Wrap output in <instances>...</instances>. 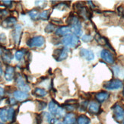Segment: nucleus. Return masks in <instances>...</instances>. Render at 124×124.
Instances as JSON below:
<instances>
[{
  "label": "nucleus",
  "mask_w": 124,
  "mask_h": 124,
  "mask_svg": "<svg viewBox=\"0 0 124 124\" xmlns=\"http://www.w3.org/2000/svg\"><path fill=\"white\" fill-rule=\"evenodd\" d=\"M45 44V38L43 36H34L27 41V45L30 48L42 47Z\"/></svg>",
  "instance_id": "obj_4"
},
{
  "label": "nucleus",
  "mask_w": 124,
  "mask_h": 124,
  "mask_svg": "<svg viewBox=\"0 0 124 124\" xmlns=\"http://www.w3.org/2000/svg\"><path fill=\"white\" fill-rule=\"evenodd\" d=\"M123 95H124V88H123Z\"/></svg>",
  "instance_id": "obj_39"
},
{
  "label": "nucleus",
  "mask_w": 124,
  "mask_h": 124,
  "mask_svg": "<svg viewBox=\"0 0 124 124\" xmlns=\"http://www.w3.org/2000/svg\"><path fill=\"white\" fill-rule=\"evenodd\" d=\"M43 115L44 116V118L46 119V121L49 123V124H53L55 123L56 120L54 117H53L52 114H50V113H47V112H44L43 113Z\"/></svg>",
  "instance_id": "obj_21"
},
{
  "label": "nucleus",
  "mask_w": 124,
  "mask_h": 124,
  "mask_svg": "<svg viewBox=\"0 0 124 124\" xmlns=\"http://www.w3.org/2000/svg\"><path fill=\"white\" fill-rule=\"evenodd\" d=\"M62 44L66 47L69 46L71 48H74L79 44V40L78 37L75 34H69L63 37V39L62 40Z\"/></svg>",
  "instance_id": "obj_3"
},
{
  "label": "nucleus",
  "mask_w": 124,
  "mask_h": 124,
  "mask_svg": "<svg viewBox=\"0 0 124 124\" xmlns=\"http://www.w3.org/2000/svg\"><path fill=\"white\" fill-rule=\"evenodd\" d=\"M39 110H44L45 107H46V104L45 102H43V101H40L39 102Z\"/></svg>",
  "instance_id": "obj_34"
},
{
  "label": "nucleus",
  "mask_w": 124,
  "mask_h": 124,
  "mask_svg": "<svg viewBox=\"0 0 124 124\" xmlns=\"http://www.w3.org/2000/svg\"><path fill=\"white\" fill-rule=\"evenodd\" d=\"M2 2L3 3L4 5H5V6H7L8 8L12 7V1H2Z\"/></svg>",
  "instance_id": "obj_33"
},
{
  "label": "nucleus",
  "mask_w": 124,
  "mask_h": 124,
  "mask_svg": "<svg viewBox=\"0 0 124 124\" xmlns=\"http://www.w3.org/2000/svg\"><path fill=\"white\" fill-rule=\"evenodd\" d=\"M77 121L76 116L73 113H69L64 116V123L65 124H75Z\"/></svg>",
  "instance_id": "obj_17"
},
{
  "label": "nucleus",
  "mask_w": 124,
  "mask_h": 124,
  "mask_svg": "<svg viewBox=\"0 0 124 124\" xmlns=\"http://www.w3.org/2000/svg\"><path fill=\"white\" fill-rule=\"evenodd\" d=\"M33 94L37 97H40V98H44V97L46 96L47 94V91L44 89V88H36L34 91H33Z\"/></svg>",
  "instance_id": "obj_19"
},
{
  "label": "nucleus",
  "mask_w": 124,
  "mask_h": 124,
  "mask_svg": "<svg viewBox=\"0 0 124 124\" xmlns=\"http://www.w3.org/2000/svg\"><path fill=\"white\" fill-rule=\"evenodd\" d=\"M95 39H96L97 42H98V44H101V45H107V44H108V41H107V40L106 38H104V37L98 35V34L96 36Z\"/></svg>",
  "instance_id": "obj_27"
},
{
  "label": "nucleus",
  "mask_w": 124,
  "mask_h": 124,
  "mask_svg": "<svg viewBox=\"0 0 124 124\" xmlns=\"http://www.w3.org/2000/svg\"><path fill=\"white\" fill-rule=\"evenodd\" d=\"M14 75H15V68L11 66H7L5 72V80L8 81V82H12L14 78Z\"/></svg>",
  "instance_id": "obj_16"
},
{
  "label": "nucleus",
  "mask_w": 124,
  "mask_h": 124,
  "mask_svg": "<svg viewBox=\"0 0 124 124\" xmlns=\"http://www.w3.org/2000/svg\"><path fill=\"white\" fill-rule=\"evenodd\" d=\"M123 124H124V120H123Z\"/></svg>",
  "instance_id": "obj_41"
},
{
  "label": "nucleus",
  "mask_w": 124,
  "mask_h": 124,
  "mask_svg": "<svg viewBox=\"0 0 124 124\" xmlns=\"http://www.w3.org/2000/svg\"><path fill=\"white\" fill-rule=\"evenodd\" d=\"M101 57L102 60L108 64H114L115 62L114 55L107 50H103L101 52Z\"/></svg>",
  "instance_id": "obj_8"
},
{
  "label": "nucleus",
  "mask_w": 124,
  "mask_h": 124,
  "mask_svg": "<svg viewBox=\"0 0 124 124\" xmlns=\"http://www.w3.org/2000/svg\"><path fill=\"white\" fill-rule=\"evenodd\" d=\"M13 97H14V98L16 101H23L26 100L27 98H28V93H27V92H24V91H20V90H17V91H14Z\"/></svg>",
  "instance_id": "obj_15"
},
{
  "label": "nucleus",
  "mask_w": 124,
  "mask_h": 124,
  "mask_svg": "<svg viewBox=\"0 0 124 124\" xmlns=\"http://www.w3.org/2000/svg\"><path fill=\"white\" fill-rule=\"evenodd\" d=\"M16 22H17V19L15 17L10 16V17H8L5 20H3V21L2 22V26L5 28H11L17 25Z\"/></svg>",
  "instance_id": "obj_9"
},
{
  "label": "nucleus",
  "mask_w": 124,
  "mask_h": 124,
  "mask_svg": "<svg viewBox=\"0 0 124 124\" xmlns=\"http://www.w3.org/2000/svg\"><path fill=\"white\" fill-rule=\"evenodd\" d=\"M82 40L84 42L88 43V42L91 41V40H92V37H91V35H89V34H85V35L82 36Z\"/></svg>",
  "instance_id": "obj_31"
},
{
  "label": "nucleus",
  "mask_w": 124,
  "mask_h": 124,
  "mask_svg": "<svg viewBox=\"0 0 124 124\" xmlns=\"http://www.w3.org/2000/svg\"><path fill=\"white\" fill-rule=\"evenodd\" d=\"M5 94V91L2 88L0 87V97H2Z\"/></svg>",
  "instance_id": "obj_37"
},
{
  "label": "nucleus",
  "mask_w": 124,
  "mask_h": 124,
  "mask_svg": "<svg viewBox=\"0 0 124 124\" xmlns=\"http://www.w3.org/2000/svg\"><path fill=\"white\" fill-rule=\"evenodd\" d=\"M15 109L13 107H10L8 109V121L12 122L15 118Z\"/></svg>",
  "instance_id": "obj_28"
},
{
  "label": "nucleus",
  "mask_w": 124,
  "mask_h": 124,
  "mask_svg": "<svg viewBox=\"0 0 124 124\" xmlns=\"http://www.w3.org/2000/svg\"><path fill=\"white\" fill-rule=\"evenodd\" d=\"M69 54V50L66 46H63L61 49H57L53 53V57L56 61H62L66 60Z\"/></svg>",
  "instance_id": "obj_5"
},
{
  "label": "nucleus",
  "mask_w": 124,
  "mask_h": 124,
  "mask_svg": "<svg viewBox=\"0 0 124 124\" xmlns=\"http://www.w3.org/2000/svg\"><path fill=\"white\" fill-rule=\"evenodd\" d=\"M9 103L11 104H15V103H16V100L15 99V98H10L9 99Z\"/></svg>",
  "instance_id": "obj_36"
},
{
  "label": "nucleus",
  "mask_w": 124,
  "mask_h": 124,
  "mask_svg": "<svg viewBox=\"0 0 124 124\" xmlns=\"http://www.w3.org/2000/svg\"><path fill=\"white\" fill-rule=\"evenodd\" d=\"M16 85H17L18 88L21 89V91H24V92H28V91L31 90L30 87L25 83L23 78L20 76V75L18 76L17 79H16Z\"/></svg>",
  "instance_id": "obj_11"
},
{
  "label": "nucleus",
  "mask_w": 124,
  "mask_h": 124,
  "mask_svg": "<svg viewBox=\"0 0 124 124\" xmlns=\"http://www.w3.org/2000/svg\"><path fill=\"white\" fill-rule=\"evenodd\" d=\"M72 28L69 26H62L58 28L56 31V35L59 37H62V36H66L69 34H71Z\"/></svg>",
  "instance_id": "obj_12"
},
{
  "label": "nucleus",
  "mask_w": 124,
  "mask_h": 124,
  "mask_svg": "<svg viewBox=\"0 0 124 124\" xmlns=\"http://www.w3.org/2000/svg\"><path fill=\"white\" fill-rule=\"evenodd\" d=\"M25 53H26V50H24V49L18 50L17 52L15 53V60H18V61L21 60L23 59V57L24 56Z\"/></svg>",
  "instance_id": "obj_24"
},
{
  "label": "nucleus",
  "mask_w": 124,
  "mask_h": 124,
  "mask_svg": "<svg viewBox=\"0 0 124 124\" xmlns=\"http://www.w3.org/2000/svg\"><path fill=\"white\" fill-rule=\"evenodd\" d=\"M55 29H56V26H55L54 24H53L50 23V24H48L46 25V27L45 28L44 31H45L46 33H47V34H50V33H52L53 31H54Z\"/></svg>",
  "instance_id": "obj_29"
},
{
  "label": "nucleus",
  "mask_w": 124,
  "mask_h": 124,
  "mask_svg": "<svg viewBox=\"0 0 124 124\" xmlns=\"http://www.w3.org/2000/svg\"><path fill=\"white\" fill-rule=\"evenodd\" d=\"M57 124H63V123H57Z\"/></svg>",
  "instance_id": "obj_40"
},
{
  "label": "nucleus",
  "mask_w": 124,
  "mask_h": 124,
  "mask_svg": "<svg viewBox=\"0 0 124 124\" xmlns=\"http://www.w3.org/2000/svg\"><path fill=\"white\" fill-rule=\"evenodd\" d=\"M88 111L92 114H98L101 110L100 104L96 101H91L88 106Z\"/></svg>",
  "instance_id": "obj_13"
},
{
  "label": "nucleus",
  "mask_w": 124,
  "mask_h": 124,
  "mask_svg": "<svg viewBox=\"0 0 124 124\" xmlns=\"http://www.w3.org/2000/svg\"><path fill=\"white\" fill-rule=\"evenodd\" d=\"M113 70H114V75H116V76H118L119 75V74L120 73L121 70H120V68L119 66H114V68H113Z\"/></svg>",
  "instance_id": "obj_32"
},
{
  "label": "nucleus",
  "mask_w": 124,
  "mask_h": 124,
  "mask_svg": "<svg viewBox=\"0 0 124 124\" xmlns=\"http://www.w3.org/2000/svg\"><path fill=\"white\" fill-rule=\"evenodd\" d=\"M75 104H65L64 105V109H66V110L71 112L75 110Z\"/></svg>",
  "instance_id": "obj_30"
},
{
  "label": "nucleus",
  "mask_w": 124,
  "mask_h": 124,
  "mask_svg": "<svg viewBox=\"0 0 124 124\" xmlns=\"http://www.w3.org/2000/svg\"><path fill=\"white\" fill-rule=\"evenodd\" d=\"M80 56L88 61L93 60L94 58V53L91 50H89L87 49H81L80 50Z\"/></svg>",
  "instance_id": "obj_14"
},
{
  "label": "nucleus",
  "mask_w": 124,
  "mask_h": 124,
  "mask_svg": "<svg viewBox=\"0 0 124 124\" xmlns=\"http://www.w3.org/2000/svg\"><path fill=\"white\" fill-rule=\"evenodd\" d=\"M48 109H49V111L52 115L56 117L61 118L65 115V109L59 106L54 101H51L49 103Z\"/></svg>",
  "instance_id": "obj_2"
},
{
  "label": "nucleus",
  "mask_w": 124,
  "mask_h": 124,
  "mask_svg": "<svg viewBox=\"0 0 124 124\" xmlns=\"http://www.w3.org/2000/svg\"><path fill=\"white\" fill-rule=\"evenodd\" d=\"M50 10L43 11V12H40L39 15V18L43 21H46L50 18Z\"/></svg>",
  "instance_id": "obj_25"
},
{
  "label": "nucleus",
  "mask_w": 124,
  "mask_h": 124,
  "mask_svg": "<svg viewBox=\"0 0 124 124\" xmlns=\"http://www.w3.org/2000/svg\"><path fill=\"white\" fill-rule=\"evenodd\" d=\"M39 12L37 9H33L28 12V16L32 19V20H37V18H39Z\"/></svg>",
  "instance_id": "obj_26"
},
{
  "label": "nucleus",
  "mask_w": 124,
  "mask_h": 124,
  "mask_svg": "<svg viewBox=\"0 0 124 124\" xmlns=\"http://www.w3.org/2000/svg\"><path fill=\"white\" fill-rule=\"evenodd\" d=\"M109 96H110L109 93L107 92V91H101V92L96 94L95 98L100 103H103V102H104L109 98Z\"/></svg>",
  "instance_id": "obj_18"
},
{
  "label": "nucleus",
  "mask_w": 124,
  "mask_h": 124,
  "mask_svg": "<svg viewBox=\"0 0 124 124\" xmlns=\"http://www.w3.org/2000/svg\"><path fill=\"white\" fill-rule=\"evenodd\" d=\"M114 110V117L116 122L120 123L124 120V109L119 104H115L113 107Z\"/></svg>",
  "instance_id": "obj_6"
},
{
  "label": "nucleus",
  "mask_w": 124,
  "mask_h": 124,
  "mask_svg": "<svg viewBox=\"0 0 124 124\" xmlns=\"http://www.w3.org/2000/svg\"><path fill=\"white\" fill-rule=\"evenodd\" d=\"M21 31H22V26L21 24H17L15 27V29L12 32V37L13 40L15 43V44H18L21 35Z\"/></svg>",
  "instance_id": "obj_10"
},
{
  "label": "nucleus",
  "mask_w": 124,
  "mask_h": 124,
  "mask_svg": "<svg viewBox=\"0 0 124 124\" xmlns=\"http://www.w3.org/2000/svg\"><path fill=\"white\" fill-rule=\"evenodd\" d=\"M91 120L89 118L85 115H80L77 118L78 124H90Z\"/></svg>",
  "instance_id": "obj_20"
},
{
  "label": "nucleus",
  "mask_w": 124,
  "mask_h": 124,
  "mask_svg": "<svg viewBox=\"0 0 124 124\" xmlns=\"http://www.w3.org/2000/svg\"><path fill=\"white\" fill-rule=\"evenodd\" d=\"M123 86V82L119 79H112L104 85V88L107 90H117Z\"/></svg>",
  "instance_id": "obj_7"
},
{
  "label": "nucleus",
  "mask_w": 124,
  "mask_h": 124,
  "mask_svg": "<svg viewBox=\"0 0 124 124\" xmlns=\"http://www.w3.org/2000/svg\"><path fill=\"white\" fill-rule=\"evenodd\" d=\"M2 74H3V71H2V69L1 68H0V77L2 76Z\"/></svg>",
  "instance_id": "obj_38"
},
{
  "label": "nucleus",
  "mask_w": 124,
  "mask_h": 124,
  "mask_svg": "<svg viewBox=\"0 0 124 124\" xmlns=\"http://www.w3.org/2000/svg\"><path fill=\"white\" fill-rule=\"evenodd\" d=\"M5 40H6V37H5V34H0V43H2V44H4L5 42Z\"/></svg>",
  "instance_id": "obj_35"
},
{
  "label": "nucleus",
  "mask_w": 124,
  "mask_h": 124,
  "mask_svg": "<svg viewBox=\"0 0 124 124\" xmlns=\"http://www.w3.org/2000/svg\"><path fill=\"white\" fill-rule=\"evenodd\" d=\"M0 120L3 123L8 121V110L7 109L3 108L0 110Z\"/></svg>",
  "instance_id": "obj_23"
},
{
  "label": "nucleus",
  "mask_w": 124,
  "mask_h": 124,
  "mask_svg": "<svg viewBox=\"0 0 124 124\" xmlns=\"http://www.w3.org/2000/svg\"><path fill=\"white\" fill-rule=\"evenodd\" d=\"M2 60L5 63H10L11 60H12V55H11V53L9 51L5 50L2 53Z\"/></svg>",
  "instance_id": "obj_22"
},
{
  "label": "nucleus",
  "mask_w": 124,
  "mask_h": 124,
  "mask_svg": "<svg viewBox=\"0 0 124 124\" xmlns=\"http://www.w3.org/2000/svg\"><path fill=\"white\" fill-rule=\"evenodd\" d=\"M67 23L69 24V27L74 31L75 34L78 36H82V27L81 21L76 16H69V18L67 20Z\"/></svg>",
  "instance_id": "obj_1"
}]
</instances>
